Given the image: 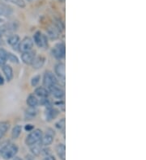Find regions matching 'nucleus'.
Instances as JSON below:
<instances>
[{
	"label": "nucleus",
	"instance_id": "obj_1",
	"mask_svg": "<svg viewBox=\"0 0 146 160\" xmlns=\"http://www.w3.org/2000/svg\"><path fill=\"white\" fill-rule=\"evenodd\" d=\"M18 152V147L15 144H8L0 150V155L3 159L9 160L16 156Z\"/></svg>",
	"mask_w": 146,
	"mask_h": 160
},
{
	"label": "nucleus",
	"instance_id": "obj_2",
	"mask_svg": "<svg viewBox=\"0 0 146 160\" xmlns=\"http://www.w3.org/2000/svg\"><path fill=\"white\" fill-rule=\"evenodd\" d=\"M42 131L39 129H33L31 131V133H29L25 139V143L27 146L31 147L35 143L39 142L41 141V137H42Z\"/></svg>",
	"mask_w": 146,
	"mask_h": 160
},
{
	"label": "nucleus",
	"instance_id": "obj_3",
	"mask_svg": "<svg viewBox=\"0 0 146 160\" xmlns=\"http://www.w3.org/2000/svg\"><path fill=\"white\" fill-rule=\"evenodd\" d=\"M43 84L46 88H49L53 85L58 84V82L56 76L51 71H46L44 74V78H43Z\"/></svg>",
	"mask_w": 146,
	"mask_h": 160
},
{
	"label": "nucleus",
	"instance_id": "obj_4",
	"mask_svg": "<svg viewBox=\"0 0 146 160\" xmlns=\"http://www.w3.org/2000/svg\"><path fill=\"white\" fill-rule=\"evenodd\" d=\"M33 40L36 45L40 48H45L48 45V41H47V37L44 34H42L41 32H37L34 34Z\"/></svg>",
	"mask_w": 146,
	"mask_h": 160
},
{
	"label": "nucleus",
	"instance_id": "obj_5",
	"mask_svg": "<svg viewBox=\"0 0 146 160\" xmlns=\"http://www.w3.org/2000/svg\"><path fill=\"white\" fill-rule=\"evenodd\" d=\"M53 56L56 59H62L65 57V45L63 43H58L52 49Z\"/></svg>",
	"mask_w": 146,
	"mask_h": 160
},
{
	"label": "nucleus",
	"instance_id": "obj_6",
	"mask_svg": "<svg viewBox=\"0 0 146 160\" xmlns=\"http://www.w3.org/2000/svg\"><path fill=\"white\" fill-rule=\"evenodd\" d=\"M54 138H55V133L54 131L51 129H48L46 130V134L41 137V143L43 147H48L50 145L52 144V142H54Z\"/></svg>",
	"mask_w": 146,
	"mask_h": 160
},
{
	"label": "nucleus",
	"instance_id": "obj_7",
	"mask_svg": "<svg viewBox=\"0 0 146 160\" xmlns=\"http://www.w3.org/2000/svg\"><path fill=\"white\" fill-rule=\"evenodd\" d=\"M33 46V41L30 37H25L21 41V42L19 45V50L22 53L28 52V51L32 50Z\"/></svg>",
	"mask_w": 146,
	"mask_h": 160
},
{
	"label": "nucleus",
	"instance_id": "obj_8",
	"mask_svg": "<svg viewBox=\"0 0 146 160\" xmlns=\"http://www.w3.org/2000/svg\"><path fill=\"white\" fill-rule=\"evenodd\" d=\"M18 28V23L16 22H8V23H4L3 25L0 27V30L3 32V35L7 34H11L13 32L16 31Z\"/></svg>",
	"mask_w": 146,
	"mask_h": 160
},
{
	"label": "nucleus",
	"instance_id": "obj_9",
	"mask_svg": "<svg viewBox=\"0 0 146 160\" xmlns=\"http://www.w3.org/2000/svg\"><path fill=\"white\" fill-rule=\"evenodd\" d=\"M49 92H51L53 95V96L57 99H62L64 96V90L61 88L58 84L56 85H53L48 88Z\"/></svg>",
	"mask_w": 146,
	"mask_h": 160
},
{
	"label": "nucleus",
	"instance_id": "obj_10",
	"mask_svg": "<svg viewBox=\"0 0 146 160\" xmlns=\"http://www.w3.org/2000/svg\"><path fill=\"white\" fill-rule=\"evenodd\" d=\"M55 74L57 76L60 78L63 83L65 82V64L62 62H59L55 66Z\"/></svg>",
	"mask_w": 146,
	"mask_h": 160
},
{
	"label": "nucleus",
	"instance_id": "obj_11",
	"mask_svg": "<svg viewBox=\"0 0 146 160\" xmlns=\"http://www.w3.org/2000/svg\"><path fill=\"white\" fill-rule=\"evenodd\" d=\"M58 111L56 108L51 107V105L47 106L46 111V121H52V120L55 119L58 117Z\"/></svg>",
	"mask_w": 146,
	"mask_h": 160
},
{
	"label": "nucleus",
	"instance_id": "obj_12",
	"mask_svg": "<svg viewBox=\"0 0 146 160\" xmlns=\"http://www.w3.org/2000/svg\"><path fill=\"white\" fill-rule=\"evenodd\" d=\"M36 57V53L34 51H28V52H24L22 53L21 54V60L25 64H31L32 62L33 61L34 58Z\"/></svg>",
	"mask_w": 146,
	"mask_h": 160
},
{
	"label": "nucleus",
	"instance_id": "obj_13",
	"mask_svg": "<svg viewBox=\"0 0 146 160\" xmlns=\"http://www.w3.org/2000/svg\"><path fill=\"white\" fill-rule=\"evenodd\" d=\"M56 153L61 160H66V147L64 144H58L56 146Z\"/></svg>",
	"mask_w": 146,
	"mask_h": 160
},
{
	"label": "nucleus",
	"instance_id": "obj_14",
	"mask_svg": "<svg viewBox=\"0 0 146 160\" xmlns=\"http://www.w3.org/2000/svg\"><path fill=\"white\" fill-rule=\"evenodd\" d=\"M2 70L4 75L6 77V79L8 81H11L13 78V70H12V67L9 66V65L5 64L2 67Z\"/></svg>",
	"mask_w": 146,
	"mask_h": 160
},
{
	"label": "nucleus",
	"instance_id": "obj_15",
	"mask_svg": "<svg viewBox=\"0 0 146 160\" xmlns=\"http://www.w3.org/2000/svg\"><path fill=\"white\" fill-rule=\"evenodd\" d=\"M45 63V58L42 56H36L32 62L31 65L33 66V68L40 69L43 67V65Z\"/></svg>",
	"mask_w": 146,
	"mask_h": 160
},
{
	"label": "nucleus",
	"instance_id": "obj_16",
	"mask_svg": "<svg viewBox=\"0 0 146 160\" xmlns=\"http://www.w3.org/2000/svg\"><path fill=\"white\" fill-rule=\"evenodd\" d=\"M34 93H35L36 96L41 98H46L49 96V91L43 87H39V88H36Z\"/></svg>",
	"mask_w": 146,
	"mask_h": 160
},
{
	"label": "nucleus",
	"instance_id": "obj_17",
	"mask_svg": "<svg viewBox=\"0 0 146 160\" xmlns=\"http://www.w3.org/2000/svg\"><path fill=\"white\" fill-rule=\"evenodd\" d=\"M27 104L29 108H36L39 104V101L34 95H29L27 98Z\"/></svg>",
	"mask_w": 146,
	"mask_h": 160
},
{
	"label": "nucleus",
	"instance_id": "obj_18",
	"mask_svg": "<svg viewBox=\"0 0 146 160\" xmlns=\"http://www.w3.org/2000/svg\"><path fill=\"white\" fill-rule=\"evenodd\" d=\"M12 14V8L9 7L4 5V4H0V16H9Z\"/></svg>",
	"mask_w": 146,
	"mask_h": 160
},
{
	"label": "nucleus",
	"instance_id": "obj_19",
	"mask_svg": "<svg viewBox=\"0 0 146 160\" xmlns=\"http://www.w3.org/2000/svg\"><path fill=\"white\" fill-rule=\"evenodd\" d=\"M42 145H41V142H39L37 143H35L34 145H33V146H31V151L32 153H33L34 155H36V156H38V155H40L41 154V149H42Z\"/></svg>",
	"mask_w": 146,
	"mask_h": 160
},
{
	"label": "nucleus",
	"instance_id": "obj_20",
	"mask_svg": "<svg viewBox=\"0 0 146 160\" xmlns=\"http://www.w3.org/2000/svg\"><path fill=\"white\" fill-rule=\"evenodd\" d=\"M7 58H8V52L3 48H0V67H2L6 64L8 61Z\"/></svg>",
	"mask_w": 146,
	"mask_h": 160
},
{
	"label": "nucleus",
	"instance_id": "obj_21",
	"mask_svg": "<svg viewBox=\"0 0 146 160\" xmlns=\"http://www.w3.org/2000/svg\"><path fill=\"white\" fill-rule=\"evenodd\" d=\"M47 34H48V37L52 40H55L57 39L58 37V32L57 28H55L51 27L49 28L48 29H47Z\"/></svg>",
	"mask_w": 146,
	"mask_h": 160
},
{
	"label": "nucleus",
	"instance_id": "obj_22",
	"mask_svg": "<svg viewBox=\"0 0 146 160\" xmlns=\"http://www.w3.org/2000/svg\"><path fill=\"white\" fill-rule=\"evenodd\" d=\"M19 37L18 35H10L8 38V43L10 45L15 47L19 43Z\"/></svg>",
	"mask_w": 146,
	"mask_h": 160
},
{
	"label": "nucleus",
	"instance_id": "obj_23",
	"mask_svg": "<svg viewBox=\"0 0 146 160\" xmlns=\"http://www.w3.org/2000/svg\"><path fill=\"white\" fill-rule=\"evenodd\" d=\"M10 124L7 121H0V136H3L9 129Z\"/></svg>",
	"mask_w": 146,
	"mask_h": 160
},
{
	"label": "nucleus",
	"instance_id": "obj_24",
	"mask_svg": "<svg viewBox=\"0 0 146 160\" xmlns=\"http://www.w3.org/2000/svg\"><path fill=\"white\" fill-rule=\"evenodd\" d=\"M22 131V127L21 125H16V126L14 127L13 129H12V137L13 139H16L19 138V136L20 135Z\"/></svg>",
	"mask_w": 146,
	"mask_h": 160
},
{
	"label": "nucleus",
	"instance_id": "obj_25",
	"mask_svg": "<svg viewBox=\"0 0 146 160\" xmlns=\"http://www.w3.org/2000/svg\"><path fill=\"white\" fill-rule=\"evenodd\" d=\"M37 113V111L35 109V108H29V109L26 111L25 117L29 120H32L33 117H35Z\"/></svg>",
	"mask_w": 146,
	"mask_h": 160
},
{
	"label": "nucleus",
	"instance_id": "obj_26",
	"mask_svg": "<svg viewBox=\"0 0 146 160\" xmlns=\"http://www.w3.org/2000/svg\"><path fill=\"white\" fill-rule=\"evenodd\" d=\"M65 125H66V121H65L64 118H62V119L59 120V121L55 124V126H56L57 129L58 130H62V132H64L65 131Z\"/></svg>",
	"mask_w": 146,
	"mask_h": 160
},
{
	"label": "nucleus",
	"instance_id": "obj_27",
	"mask_svg": "<svg viewBox=\"0 0 146 160\" xmlns=\"http://www.w3.org/2000/svg\"><path fill=\"white\" fill-rule=\"evenodd\" d=\"M5 1H7L8 2H12V3L15 4V5H16L19 8H25V2H24V0H5Z\"/></svg>",
	"mask_w": 146,
	"mask_h": 160
},
{
	"label": "nucleus",
	"instance_id": "obj_28",
	"mask_svg": "<svg viewBox=\"0 0 146 160\" xmlns=\"http://www.w3.org/2000/svg\"><path fill=\"white\" fill-rule=\"evenodd\" d=\"M7 59H8V61H9V62H11L12 63H16V64L19 63V59H18V58L16 57V55H14L12 53H9V52H8V58Z\"/></svg>",
	"mask_w": 146,
	"mask_h": 160
},
{
	"label": "nucleus",
	"instance_id": "obj_29",
	"mask_svg": "<svg viewBox=\"0 0 146 160\" xmlns=\"http://www.w3.org/2000/svg\"><path fill=\"white\" fill-rule=\"evenodd\" d=\"M40 79H41V76L40 75H36V76L33 77L31 80V84L33 87H36L37 84L40 82Z\"/></svg>",
	"mask_w": 146,
	"mask_h": 160
},
{
	"label": "nucleus",
	"instance_id": "obj_30",
	"mask_svg": "<svg viewBox=\"0 0 146 160\" xmlns=\"http://www.w3.org/2000/svg\"><path fill=\"white\" fill-rule=\"evenodd\" d=\"M43 160H55V158L51 154H48V155H46L43 158Z\"/></svg>",
	"mask_w": 146,
	"mask_h": 160
},
{
	"label": "nucleus",
	"instance_id": "obj_31",
	"mask_svg": "<svg viewBox=\"0 0 146 160\" xmlns=\"http://www.w3.org/2000/svg\"><path fill=\"white\" fill-rule=\"evenodd\" d=\"M33 129V126L32 125H27L25 126V130L26 131H32Z\"/></svg>",
	"mask_w": 146,
	"mask_h": 160
},
{
	"label": "nucleus",
	"instance_id": "obj_32",
	"mask_svg": "<svg viewBox=\"0 0 146 160\" xmlns=\"http://www.w3.org/2000/svg\"><path fill=\"white\" fill-rule=\"evenodd\" d=\"M4 83V80H3V76L0 74V85H3V84Z\"/></svg>",
	"mask_w": 146,
	"mask_h": 160
},
{
	"label": "nucleus",
	"instance_id": "obj_33",
	"mask_svg": "<svg viewBox=\"0 0 146 160\" xmlns=\"http://www.w3.org/2000/svg\"><path fill=\"white\" fill-rule=\"evenodd\" d=\"M26 160H35L34 159V158H33V157H32V156H27L26 157Z\"/></svg>",
	"mask_w": 146,
	"mask_h": 160
},
{
	"label": "nucleus",
	"instance_id": "obj_34",
	"mask_svg": "<svg viewBox=\"0 0 146 160\" xmlns=\"http://www.w3.org/2000/svg\"><path fill=\"white\" fill-rule=\"evenodd\" d=\"M13 160H22V159L20 158H19V157H15V158H13Z\"/></svg>",
	"mask_w": 146,
	"mask_h": 160
},
{
	"label": "nucleus",
	"instance_id": "obj_35",
	"mask_svg": "<svg viewBox=\"0 0 146 160\" xmlns=\"http://www.w3.org/2000/svg\"><path fill=\"white\" fill-rule=\"evenodd\" d=\"M3 32H1V30H0V37H3Z\"/></svg>",
	"mask_w": 146,
	"mask_h": 160
},
{
	"label": "nucleus",
	"instance_id": "obj_36",
	"mask_svg": "<svg viewBox=\"0 0 146 160\" xmlns=\"http://www.w3.org/2000/svg\"><path fill=\"white\" fill-rule=\"evenodd\" d=\"M3 22V19H1V18H0V23H2Z\"/></svg>",
	"mask_w": 146,
	"mask_h": 160
},
{
	"label": "nucleus",
	"instance_id": "obj_37",
	"mask_svg": "<svg viewBox=\"0 0 146 160\" xmlns=\"http://www.w3.org/2000/svg\"><path fill=\"white\" fill-rule=\"evenodd\" d=\"M58 1H59V2H63L64 0H58Z\"/></svg>",
	"mask_w": 146,
	"mask_h": 160
}]
</instances>
